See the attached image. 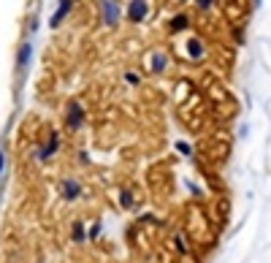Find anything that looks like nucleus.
<instances>
[{
  "label": "nucleus",
  "instance_id": "nucleus-1",
  "mask_svg": "<svg viewBox=\"0 0 271 263\" xmlns=\"http://www.w3.org/2000/svg\"><path fill=\"white\" fill-rule=\"evenodd\" d=\"M79 193H82V187H79L76 179H65L63 182V198L65 201H76Z\"/></svg>",
  "mask_w": 271,
  "mask_h": 263
},
{
  "label": "nucleus",
  "instance_id": "nucleus-2",
  "mask_svg": "<svg viewBox=\"0 0 271 263\" xmlns=\"http://www.w3.org/2000/svg\"><path fill=\"white\" fill-rule=\"evenodd\" d=\"M82 122H84L82 106H79V103H71V106H68V125H71V128H82Z\"/></svg>",
  "mask_w": 271,
  "mask_h": 263
},
{
  "label": "nucleus",
  "instance_id": "nucleus-3",
  "mask_svg": "<svg viewBox=\"0 0 271 263\" xmlns=\"http://www.w3.org/2000/svg\"><path fill=\"white\" fill-rule=\"evenodd\" d=\"M128 17L133 19V22H141V19L147 17V0H133V3H130Z\"/></svg>",
  "mask_w": 271,
  "mask_h": 263
},
{
  "label": "nucleus",
  "instance_id": "nucleus-4",
  "mask_svg": "<svg viewBox=\"0 0 271 263\" xmlns=\"http://www.w3.org/2000/svg\"><path fill=\"white\" fill-rule=\"evenodd\" d=\"M117 17H119L117 3H114V0H103V22L114 24V22H117Z\"/></svg>",
  "mask_w": 271,
  "mask_h": 263
},
{
  "label": "nucleus",
  "instance_id": "nucleus-5",
  "mask_svg": "<svg viewBox=\"0 0 271 263\" xmlns=\"http://www.w3.org/2000/svg\"><path fill=\"white\" fill-rule=\"evenodd\" d=\"M68 8H71V0H60V8H57V14L52 17V27H57L60 22L65 19V14H68Z\"/></svg>",
  "mask_w": 271,
  "mask_h": 263
},
{
  "label": "nucleus",
  "instance_id": "nucleus-6",
  "mask_svg": "<svg viewBox=\"0 0 271 263\" xmlns=\"http://www.w3.org/2000/svg\"><path fill=\"white\" fill-rule=\"evenodd\" d=\"M84 239H87V236H84V225H82V222H73V241L82 244Z\"/></svg>",
  "mask_w": 271,
  "mask_h": 263
},
{
  "label": "nucleus",
  "instance_id": "nucleus-7",
  "mask_svg": "<svg viewBox=\"0 0 271 263\" xmlns=\"http://www.w3.org/2000/svg\"><path fill=\"white\" fill-rule=\"evenodd\" d=\"M30 49H33V47H30V44H24L22 52H19V71H22V68H24V63L30 60Z\"/></svg>",
  "mask_w": 271,
  "mask_h": 263
},
{
  "label": "nucleus",
  "instance_id": "nucleus-8",
  "mask_svg": "<svg viewBox=\"0 0 271 263\" xmlns=\"http://www.w3.org/2000/svg\"><path fill=\"white\" fill-rule=\"evenodd\" d=\"M119 204H122L125 209H130V206H133V195H130V190H122V195H119Z\"/></svg>",
  "mask_w": 271,
  "mask_h": 263
},
{
  "label": "nucleus",
  "instance_id": "nucleus-9",
  "mask_svg": "<svg viewBox=\"0 0 271 263\" xmlns=\"http://www.w3.org/2000/svg\"><path fill=\"white\" fill-rule=\"evenodd\" d=\"M163 65H165V57H155V60H152V68H155V71H160Z\"/></svg>",
  "mask_w": 271,
  "mask_h": 263
},
{
  "label": "nucleus",
  "instance_id": "nucleus-10",
  "mask_svg": "<svg viewBox=\"0 0 271 263\" xmlns=\"http://www.w3.org/2000/svg\"><path fill=\"white\" fill-rule=\"evenodd\" d=\"M98 234H100V222H95L92 228H90V239H95V236H98Z\"/></svg>",
  "mask_w": 271,
  "mask_h": 263
},
{
  "label": "nucleus",
  "instance_id": "nucleus-11",
  "mask_svg": "<svg viewBox=\"0 0 271 263\" xmlns=\"http://www.w3.org/2000/svg\"><path fill=\"white\" fill-rule=\"evenodd\" d=\"M182 24H184V17H179V19H174V22H171V27H174V30H179Z\"/></svg>",
  "mask_w": 271,
  "mask_h": 263
},
{
  "label": "nucleus",
  "instance_id": "nucleus-12",
  "mask_svg": "<svg viewBox=\"0 0 271 263\" xmlns=\"http://www.w3.org/2000/svg\"><path fill=\"white\" fill-rule=\"evenodd\" d=\"M3 163H6V155L0 152V174H3Z\"/></svg>",
  "mask_w": 271,
  "mask_h": 263
}]
</instances>
